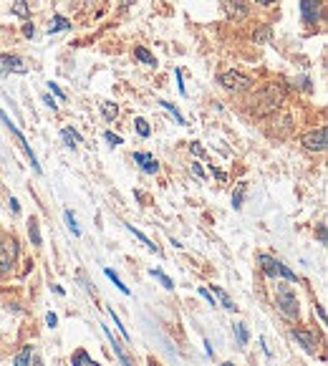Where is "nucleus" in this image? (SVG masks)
<instances>
[{"label":"nucleus","instance_id":"37998d69","mask_svg":"<svg viewBox=\"0 0 328 366\" xmlns=\"http://www.w3.org/2000/svg\"><path fill=\"white\" fill-rule=\"evenodd\" d=\"M131 3H134V0H122V5H124V8H127V5H131Z\"/></svg>","mask_w":328,"mask_h":366},{"label":"nucleus","instance_id":"f3484780","mask_svg":"<svg viewBox=\"0 0 328 366\" xmlns=\"http://www.w3.org/2000/svg\"><path fill=\"white\" fill-rule=\"evenodd\" d=\"M101 114H104V119L114 121V119H116V114H119V106H116L114 101H101Z\"/></svg>","mask_w":328,"mask_h":366},{"label":"nucleus","instance_id":"a18cd8bd","mask_svg":"<svg viewBox=\"0 0 328 366\" xmlns=\"http://www.w3.org/2000/svg\"><path fill=\"white\" fill-rule=\"evenodd\" d=\"M222 366H235V364H230V361H225V364H222Z\"/></svg>","mask_w":328,"mask_h":366},{"label":"nucleus","instance_id":"f257e3e1","mask_svg":"<svg viewBox=\"0 0 328 366\" xmlns=\"http://www.w3.org/2000/svg\"><path fill=\"white\" fill-rule=\"evenodd\" d=\"M275 303H278V308H280V313H283L285 318H290V321L298 318V313H301V308H298V298H295V293L290 291L288 286H280V288H278V298H275Z\"/></svg>","mask_w":328,"mask_h":366},{"label":"nucleus","instance_id":"79ce46f5","mask_svg":"<svg viewBox=\"0 0 328 366\" xmlns=\"http://www.w3.org/2000/svg\"><path fill=\"white\" fill-rule=\"evenodd\" d=\"M258 3H262V5H270V3H278V0H258Z\"/></svg>","mask_w":328,"mask_h":366},{"label":"nucleus","instance_id":"c03bdc74","mask_svg":"<svg viewBox=\"0 0 328 366\" xmlns=\"http://www.w3.org/2000/svg\"><path fill=\"white\" fill-rule=\"evenodd\" d=\"M33 366H41V359H33Z\"/></svg>","mask_w":328,"mask_h":366},{"label":"nucleus","instance_id":"9b49d317","mask_svg":"<svg viewBox=\"0 0 328 366\" xmlns=\"http://www.w3.org/2000/svg\"><path fill=\"white\" fill-rule=\"evenodd\" d=\"M293 339H295V341H301L306 351H316V344H318V341H316V336H313V333H308V331H301V328H298V331H293Z\"/></svg>","mask_w":328,"mask_h":366},{"label":"nucleus","instance_id":"e433bc0d","mask_svg":"<svg viewBox=\"0 0 328 366\" xmlns=\"http://www.w3.org/2000/svg\"><path fill=\"white\" fill-rule=\"evenodd\" d=\"M23 36H25V38H31V36H33V25H31V23H25V25H23Z\"/></svg>","mask_w":328,"mask_h":366},{"label":"nucleus","instance_id":"a19ab883","mask_svg":"<svg viewBox=\"0 0 328 366\" xmlns=\"http://www.w3.org/2000/svg\"><path fill=\"white\" fill-rule=\"evenodd\" d=\"M318 240L326 242V225H321V230H318Z\"/></svg>","mask_w":328,"mask_h":366},{"label":"nucleus","instance_id":"72a5a7b5","mask_svg":"<svg viewBox=\"0 0 328 366\" xmlns=\"http://www.w3.org/2000/svg\"><path fill=\"white\" fill-rule=\"evenodd\" d=\"M46 323H48V326H51V328H53V326H56V323H58V316H56V313H53V311H51V313H46Z\"/></svg>","mask_w":328,"mask_h":366},{"label":"nucleus","instance_id":"423d86ee","mask_svg":"<svg viewBox=\"0 0 328 366\" xmlns=\"http://www.w3.org/2000/svg\"><path fill=\"white\" fill-rule=\"evenodd\" d=\"M283 101V91L280 88H275V86H267V88H262L260 91V104L255 111L258 114H267V111H273V109H278V104Z\"/></svg>","mask_w":328,"mask_h":366},{"label":"nucleus","instance_id":"c9c22d12","mask_svg":"<svg viewBox=\"0 0 328 366\" xmlns=\"http://www.w3.org/2000/svg\"><path fill=\"white\" fill-rule=\"evenodd\" d=\"M190 149H192V154H199V157H204V149L199 146V142H192V146H190Z\"/></svg>","mask_w":328,"mask_h":366},{"label":"nucleus","instance_id":"6e6552de","mask_svg":"<svg viewBox=\"0 0 328 366\" xmlns=\"http://www.w3.org/2000/svg\"><path fill=\"white\" fill-rule=\"evenodd\" d=\"M301 15L306 23H318L321 18V0H301Z\"/></svg>","mask_w":328,"mask_h":366},{"label":"nucleus","instance_id":"7ed1b4c3","mask_svg":"<svg viewBox=\"0 0 328 366\" xmlns=\"http://www.w3.org/2000/svg\"><path fill=\"white\" fill-rule=\"evenodd\" d=\"M220 83H222L227 91H248V88H253V78L240 71L222 73V76H220Z\"/></svg>","mask_w":328,"mask_h":366},{"label":"nucleus","instance_id":"412c9836","mask_svg":"<svg viewBox=\"0 0 328 366\" xmlns=\"http://www.w3.org/2000/svg\"><path fill=\"white\" fill-rule=\"evenodd\" d=\"M104 276H106V278H109V281H114V286H116V288H119V291L124 293V295H129V288H127V286H124V283H122V278H119V276H116V273H114V270H111V268H104Z\"/></svg>","mask_w":328,"mask_h":366},{"label":"nucleus","instance_id":"39448f33","mask_svg":"<svg viewBox=\"0 0 328 366\" xmlns=\"http://www.w3.org/2000/svg\"><path fill=\"white\" fill-rule=\"evenodd\" d=\"M301 144L306 146V149H311V151H323L328 144V129L326 127H318V129L303 134V137H301Z\"/></svg>","mask_w":328,"mask_h":366},{"label":"nucleus","instance_id":"0eeeda50","mask_svg":"<svg viewBox=\"0 0 328 366\" xmlns=\"http://www.w3.org/2000/svg\"><path fill=\"white\" fill-rule=\"evenodd\" d=\"M5 73H28V66L20 56L0 53V76H5Z\"/></svg>","mask_w":328,"mask_h":366},{"label":"nucleus","instance_id":"cd10ccee","mask_svg":"<svg viewBox=\"0 0 328 366\" xmlns=\"http://www.w3.org/2000/svg\"><path fill=\"white\" fill-rule=\"evenodd\" d=\"M109 316H111V318H114V326H116V328H119V331H122V336H124V341H131L129 331H127V328H124V326H122V321H119V316H116V313H114V308H109Z\"/></svg>","mask_w":328,"mask_h":366},{"label":"nucleus","instance_id":"ddd939ff","mask_svg":"<svg viewBox=\"0 0 328 366\" xmlns=\"http://www.w3.org/2000/svg\"><path fill=\"white\" fill-rule=\"evenodd\" d=\"M28 237H31V242H33L36 248L43 245V240H41V225H38V220L36 218L28 220Z\"/></svg>","mask_w":328,"mask_h":366},{"label":"nucleus","instance_id":"ea45409f","mask_svg":"<svg viewBox=\"0 0 328 366\" xmlns=\"http://www.w3.org/2000/svg\"><path fill=\"white\" fill-rule=\"evenodd\" d=\"M43 104H46V106H51V109H56V101H53V99H51L48 94L43 96Z\"/></svg>","mask_w":328,"mask_h":366},{"label":"nucleus","instance_id":"1a4fd4ad","mask_svg":"<svg viewBox=\"0 0 328 366\" xmlns=\"http://www.w3.org/2000/svg\"><path fill=\"white\" fill-rule=\"evenodd\" d=\"M134 162H136L146 174H157V172H159V162H157L149 151H134Z\"/></svg>","mask_w":328,"mask_h":366},{"label":"nucleus","instance_id":"58836bf2","mask_svg":"<svg viewBox=\"0 0 328 366\" xmlns=\"http://www.w3.org/2000/svg\"><path fill=\"white\" fill-rule=\"evenodd\" d=\"M10 210H13V215H18V212H20V205H18V200H15V197L10 200Z\"/></svg>","mask_w":328,"mask_h":366},{"label":"nucleus","instance_id":"a211bd4d","mask_svg":"<svg viewBox=\"0 0 328 366\" xmlns=\"http://www.w3.org/2000/svg\"><path fill=\"white\" fill-rule=\"evenodd\" d=\"M68 28H71V23L66 20L64 15H53V20L48 25V33H58V30H68Z\"/></svg>","mask_w":328,"mask_h":366},{"label":"nucleus","instance_id":"f704fd0d","mask_svg":"<svg viewBox=\"0 0 328 366\" xmlns=\"http://www.w3.org/2000/svg\"><path fill=\"white\" fill-rule=\"evenodd\" d=\"M192 172H195V174H197V177H199V179H204V177H207V174H204V169H202V167H199L197 162H195V164H192Z\"/></svg>","mask_w":328,"mask_h":366},{"label":"nucleus","instance_id":"473e14b6","mask_svg":"<svg viewBox=\"0 0 328 366\" xmlns=\"http://www.w3.org/2000/svg\"><path fill=\"white\" fill-rule=\"evenodd\" d=\"M199 295H202V298H204V300H207L210 306H217V303H215V295L207 291V288H199Z\"/></svg>","mask_w":328,"mask_h":366},{"label":"nucleus","instance_id":"aec40b11","mask_svg":"<svg viewBox=\"0 0 328 366\" xmlns=\"http://www.w3.org/2000/svg\"><path fill=\"white\" fill-rule=\"evenodd\" d=\"M232 328H235V336H237V344H240V346H248V341H250V333H248L245 323H235Z\"/></svg>","mask_w":328,"mask_h":366},{"label":"nucleus","instance_id":"7c9ffc66","mask_svg":"<svg viewBox=\"0 0 328 366\" xmlns=\"http://www.w3.org/2000/svg\"><path fill=\"white\" fill-rule=\"evenodd\" d=\"M48 91H51L53 96H58V99H66V94L61 91V86H58V83H53V81H48Z\"/></svg>","mask_w":328,"mask_h":366},{"label":"nucleus","instance_id":"5701e85b","mask_svg":"<svg viewBox=\"0 0 328 366\" xmlns=\"http://www.w3.org/2000/svg\"><path fill=\"white\" fill-rule=\"evenodd\" d=\"M13 13H15L18 18H28L31 8H28V3H25V0H13Z\"/></svg>","mask_w":328,"mask_h":366},{"label":"nucleus","instance_id":"6ab92c4d","mask_svg":"<svg viewBox=\"0 0 328 366\" xmlns=\"http://www.w3.org/2000/svg\"><path fill=\"white\" fill-rule=\"evenodd\" d=\"M134 56H136L141 64H146V66H157V58H154V56H152L146 48H141V46H139V48H134Z\"/></svg>","mask_w":328,"mask_h":366},{"label":"nucleus","instance_id":"4c0bfd02","mask_svg":"<svg viewBox=\"0 0 328 366\" xmlns=\"http://www.w3.org/2000/svg\"><path fill=\"white\" fill-rule=\"evenodd\" d=\"M210 169H212V174H215L217 179H225V172H222V169H215V164H210Z\"/></svg>","mask_w":328,"mask_h":366},{"label":"nucleus","instance_id":"20e7f679","mask_svg":"<svg viewBox=\"0 0 328 366\" xmlns=\"http://www.w3.org/2000/svg\"><path fill=\"white\" fill-rule=\"evenodd\" d=\"M0 119H3V121L8 124V129H10V132H13V137L18 139V144H20V149H23V151L28 154V159H31L33 169H36V172H41V164H38V157H36V151H33V149H31V144L25 142V137L20 134V129H18V127L13 124V119H8V114H5V111H0Z\"/></svg>","mask_w":328,"mask_h":366},{"label":"nucleus","instance_id":"c85d7f7f","mask_svg":"<svg viewBox=\"0 0 328 366\" xmlns=\"http://www.w3.org/2000/svg\"><path fill=\"white\" fill-rule=\"evenodd\" d=\"M134 124H136V132H139L141 137H149V134H152V129H149V124H146L144 119H134Z\"/></svg>","mask_w":328,"mask_h":366},{"label":"nucleus","instance_id":"f03ea898","mask_svg":"<svg viewBox=\"0 0 328 366\" xmlns=\"http://www.w3.org/2000/svg\"><path fill=\"white\" fill-rule=\"evenodd\" d=\"M15 258H18V242L13 237H0V278L13 270Z\"/></svg>","mask_w":328,"mask_h":366},{"label":"nucleus","instance_id":"2eb2a0df","mask_svg":"<svg viewBox=\"0 0 328 366\" xmlns=\"http://www.w3.org/2000/svg\"><path fill=\"white\" fill-rule=\"evenodd\" d=\"M127 230H129V232L134 235V237H139V240H141V242H144V245H146V248L152 250V253H162V250H159V248L154 245V240H149V237H146L144 232H139V230H136L134 225H127Z\"/></svg>","mask_w":328,"mask_h":366},{"label":"nucleus","instance_id":"4be33fe9","mask_svg":"<svg viewBox=\"0 0 328 366\" xmlns=\"http://www.w3.org/2000/svg\"><path fill=\"white\" fill-rule=\"evenodd\" d=\"M61 137H64L66 146L81 144V134H78V132H73V129H64V132H61Z\"/></svg>","mask_w":328,"mask_h":366},{"label":"nucleus","instance_id":"dca6fc26","mask_svg":"<svg viewBox=\"0 0 328 366\" xmlns=\"http://www.w3.org/2000/svg\"><path fill=\"white\" fill-rule=\"evenodd\" d=\"M212 291H215V298H220V303H222V308H227V311H237V306L232 303V298H230L227 293L222 291V288H217V286H212Z\"/></svg>","mask_w":328,"mask_h":366},{"label":"nucleus","instance_id":"393cba45","mask_svg":"<svg viewBox=\"0 0 328 366\" xmlns=\"http://www.w3.org/2000/svg\"><path fill=\"white\" fill-rule=\"evenodd\" d=\"M159 106H162V109H167L169 114H174V119H177L180 124H187V121H185V116L177 111V106H174V104H169V101H159Z\"/></svg>","mask_w":328,"mask_h":366},{"label":"nucleus","instance_id":"b1692460","mask_svg":"<svg viewBox=\"0 0 328 366\" xmlns=\"http://www.w3.org/2000/svg\"><path fill=\"white\" fill-rule=\"evenodd\" d=\"M149 273H152V278H157V281H159V283H162L164 288H169V291L174 288V281H172V278H167V276H164L162 270H154V268H152Z\"/></svg>","mask_w":328,"mask_h":366},{"label":"nucleus","instance_id":"c756f323","mask_svg":"<svg viewBox=\"0 0 328 366\" xmlns=\"http://www.w3.org/2000/svg\"><path fill=\"white\" fill-rule=\"evenodd\" d=\"M66 222H68V230H71V232L78 237V235H81V230H78V225H76V218H73L68 210H66Z\"/></svg>","mask_w":328,"mask_h":366},{"label":"nucleus","instance_id":"f8f14e48","mask_svg":"<svg viewBox=\"0 0 328 366\" xmlns=\"http://www.w3.org/2000/svg\"><path fill=\"white\" fill-rule=\"evenodd\" d=\"M71 366H101V364H99V361H94V359L88 356V351L78 349V351L71 356Z\"/></svg>","mask_w":328,"mask_h":366},{"label":"nucleus","instance_id":"4468645a","mask_svg":"<svg viewBox=\"0 0 328 366\" xmlns=\"http://www.w3.org/2000/svg\"><path fill=\"white\" fill-rule=\"evenodd\" d=\"M31 356H33V349H31V346H23V349L15 354L13 366H31Z\"/></svg>","mask_w":328,"mask_h":366},{"label":"nucleus","instance_id":"2f4dec72","mask_svg":"<svg viewBox=\"0 0 328 366\" xmlns=\"http://www.w3.org/2000/svg\"><path fill=\"white\" fill-rule=\"evenodd\" d=\"M104 137H106V142H109L111 146H119V144H122V137H119V134H114V132H106Z\"/></svg>","mask_w":328,"mask_h":366},{"label":"nucleus","instance_id":"bb28decb","mask_svg":"<svg viewBox=\"0 0 328 366\" xmlns=\"http://www.w3.org/2000/svg\"><path fill=\"white\" fill-rule=\"evenodd\" d=\"M278 276H283V278H285V281H290V283H295V281H298V278H295V273H293L288 265H283L280 260H278Z\"/></svg>","mask_w":328,"mask_h":366},{"label":"nucleus","instance_id":"a878e982","mask_svg":"<svg viewBox=\"0 0 328 366\" xmlns=\"http://www.w3.org/2000/svg\"><path fill=\"white\" fill-rule=\"evenodd\" d=\"M243 200H245V185H237V192L232 195V207L240 210V207H243Z\"/></svg>","mask_w":328,"mask_h":366},{"label":"nucleus","instance_id":"9d476101","mask_svg":"<svg viewBox=\"0 0 328 366\" xmlns=\"http://www.w3.org/2000/svg\"><path fill=\"white\" fill-rule=\"evenodd\" d=\"M258 263H260L262 273H265L267 278H275V276H278V260H275V258H270V255L260 253V255H258Z\"/></svg>","mask_w":328,"mask_h":366}]
</instances>
